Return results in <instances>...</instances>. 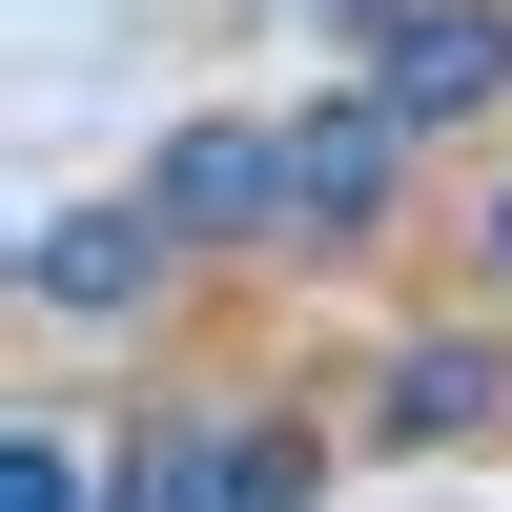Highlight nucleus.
<instances>
[{
	"label": "nucleus",
	"mask_w": 512,
	"mask_h": 512,
	"mask_svg": "<svg viewBox=\"0 0 512 512\" xmlns=\"http://www.w3.org/2000/svg\"><path fill=\"white\" fill-rule=\"evenodd\" d=\"M328 492V410H164L123 451V512H308Z\"/></svg>",
	"instance_id": "f257e3e1"
},
{
	"label": "nucleus",
	"mask_w": 512,
	"mask_h": 512,
	"mask_svg": "<svg viewBox=\"0 0 512 512\" xmlns=\"http://www.w3.org/2000/svg\"><path fill=\"white\" fill-rule=\"evenodd\" d=\"M144 205H164V246H287V123H246V103H205V123H164V164H144Z\"/></svg>",
	"instance_id": "f03ea898"
},
{
	"label": "nucleus",
	"mask_w": 512,
	"mask_h": 512,
	"mask_svg": "<svg viewBox=\"0 0 512 512\" xmlns=\"http://www.w3.org/2000/svg\"><path fill=\"white\" fill-rule=\"evenodd\" d=\"M369 103L431 144V123H492L512 103V0H390L369 21Z\"/></svg>",
	"instance_id": "7ed1b4c3"
},
{
	"label": "nucleus",
	"mask_w": 512,
	"mask_h": 512,
	"mask_svg": "<svg viewBox=\"0 0 512 512\" xmlns=\"http://www.w3.org/2000/svg\"><path fill=\"white\" fill-rule=\"evenodd\" d=\"M410 205V123L369 103V82H328L308 123H287V246H369Z\"/></svg>",
	"instance_id": "20e7f679"
},
{
	"label": "nucleus",
	"mask_w": 512,
	"mask_h": 512,
	"mask_svg": "<svg viewBox=\"0 0 512 512\" xmlns=\"http://www.w3.org/2000/svg\"><path fill=\"white\" fill-rule=\"evenodd\" d=\"M164 205H62V226H21V308H62V328H123V308H164Z\"/></svg>",
	"instance_id": "39448f33"
},
{
	"label": "nucleus",
	"mask_w": 512,
	"mask_h": 512,
	"mask_svg": "<svg viewBox=\"0 0 512 512\" xmlns=\"http://www.w3.org/2000/svg\"><path fill=\"white\" fill-rule=\"evenodd\" d=\"M492 410H512V349H492V328H410V349L369 369V472H410V451H472Z\"/></svg>",
	"instance_id": "423d86ee"
},
{
	"label": "nucleus",
	"mask_w": 512,
	"mask_h": 512,
	"mask_svg": "<svg viewBox=\"0 0 512 512\" xmlns=\"http://www.w3.org/2000/svg\"><path fill=\"white\" fill-rule=\"evenodd\" d=\"M328 21H349V41H369V21H390V0H328Z\"/></svg>",
	"instance_id": "0eeeda50"
},
{
	"label": "nucleus",
	"mask_w": 512,
	"mask_h": 512,
	"mask_svg": "<svg viewBox=\"0 0 512 512\" xmlns=\"http://www.w3.org/2000/svg\"><path fill=\"white\" fill-rule=\"evenodd\" d=\"M492 267H512V185H492Z\"/></svg>",
	"instance_id": "6e6552de"
}]
</instances>
